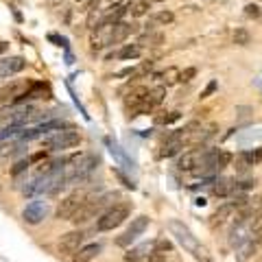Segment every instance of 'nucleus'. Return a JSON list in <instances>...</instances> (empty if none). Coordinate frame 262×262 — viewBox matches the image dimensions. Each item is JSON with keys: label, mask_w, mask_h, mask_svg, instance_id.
Returning a JSON list of instances; mask_svg holds the SVG:
<instances>
[{"label": "nucleus", "mask_w": 262, "mask_h": 262, "mask_svg": "<svg viewBox=\"0 0 262 262\" xmlns=\"http://www.w3.org/2000/svg\"><path fill=\"white\" fill-rule=\"evenodd\" d=\"M116 192H107L103 196H94V199H88L83 206L79 208V212L75 214V219H72V223L75 225H85L90 223L92 219H98L105 212V208L110 206V199H116Z\"/></svg>", "instance_id": "1"}, {"label": "nucleus", "mask_w": 262, "mask_h": 262, "mask_svg": "<svg viewBox=\"0 0 262 262\" xmlns=\"http://www.w3.org/2000/svg\"><path fill=\"white\" fill-rule=\"evenodd\" d=\"M42 144H44V149L51 153L68 151V149H75V146L81 144V136L75 129H61V131H53V134L44 136Z\"/></svg>", "instance_id": "2"}, {"label": "nucleus", "mask_w": 262, "mask_h": 262, "mask_svg": "<svg viewBox=\"0 0 262 262\" xmlns=\"http://www.w3.org/2000/svg\"><path fill=\"white\" fill-rule=\"evenodd\" d=\"M131 214V206L129 203H116V206H110L103 212L101 216L96 219V229L98 232H112V229L120 227Z\"/></svg>", "instance_id": "3"}, {"label": "nucleus", "mask_w": 262, "mask_h": 262, "mask_svg": "<svg viewBox=\"0 0 262 262\" xmlns=\"http://www.w3.org/2000/svg\"><path fill=\"white\" fill-rule=\"evenodd\" d=\"M85 201H88V194L83 190L70 192L68 196H63V199L59 201V206H57V210H55V216L59 221H72L75 214L79 212V208L83 206Z\"/></svg>", "instance_id": "4"}, {"label": "nucleus", "mask_w": 262, "mask_h": 262, "mask_svg": "<svg viewBox=\"0 0 262 262\" xmlns=\"http://www.w3.org/2000/svg\"><path fill=\"white\" fill-rule=\"evenodd\" d=\"M168 229H170V234L175 236L177 243L182 245V247H184L186 251L194 253L196 249L201 247V243L196 241V236L190 232V227H188L186 223H182L179 219H170V221H168Z\"/></svg>", "instance_id": "5"}, {"label": "nucleus", "mask_w": 262, "mask_h": 262, "mask_svg": "<svg viewBox=\"0 0 262 262\" xmlns=\"http://www.w3.org/2000/svg\"><path fill=\"white\" fill-rule=\"evenodd\" d=\"M208 155H210V149H192V151H186L182 158L177 160V168L184 170V173H194V170H199L201 166H206Z\"/></svg>", "instance_id": "6"}, {"label": "nucleus", "mask_w": 262, "mask_h": 262, "mask_svg": "<svg viewBox=\"0 0 262 262\" xmlns=\"http://www.w3.org/2000/svg\"><path fill=\"white\" fill-rule=\"evenodd\" d=\"M149 223H151L149 216H144V214H142V216H136L134 221H131V225L116 238V245H118V247H129L131 243L138 241V238H140V236L144 234V229L149 227Z\"/></svg>", "instance_id": "7"}, {"label": "nucleus", "mask_w": 262, "mask_h": 262, "mask_svg": "<svg viewBox=\"0 0 262 262\" xmlns=\"http://www.w3.org/2000/svg\"><path fill=\"white\" fill-rule=\"evenodd\" d=\"M29 88H31L29 81H11L9 85L0 88V105H15L27 94Z\"/></svg>", "instance_id": "8"}, {"label": "nucleus", "mask_w": 262, "mask_h": 262, "mask_svg": "<svg viewBox=\"0 0 262 262\" xmlns=\"http://www.w3.org/2000/svg\"><path fill=\"white\" fill-rule=\"evenodd\" d=\"M85 234L81 229H72V232H66L59 238V253H66V256H75L79 251V247H83Z\"/></svg>", "instance_id": "9"}, {"label": "nucleus", "mask_w": 262, "mask_h": 262, "mask_svg": "<svg viewBox=\"0 0 262 262\" xmlns=\"http://www.w3.org/2000/svg\"><path fill=\"white\" fill-rule=\"evenodd\" d=\"M46 214H48L46 201H31L29 206L22 210V219H24V223H29V225H39L46 219Z\"/></svg>", "instance_id": "10"}, {"label": "nucleus", "mask_w": 262, "mask_h": 262, "mask_svg": "<svg viewBox=\"0 0 262 262\" xmlns=\"http://www.w3.org/2000/svg\"><path fill=\"white\" fill-rule=\"evenodd\" d=\"M27 68L24 57H3L0 59V79H9Z\"/></svg>", "instance_id": "11"}, {"label": "nucleus", "mask_w": 262, "mask_h": 262, "mask_svg": "<svg viewBox=\"0 0 262 262\" xmlns=\"http://www.w3.org/2000/svg\"><path fill=\"white\" fill-rule=\"evenodd\" d=\"M262 243V234H251L243 245H238V251H236V258L238 262H247L251 256H256Z\"/></svg>", "instance_id": "12"}, {"label": "nucleus", "mask_w": 262, "mask_h": 262, "mask_svg": "<svg viewBox=\"0 0 262 262\" xmlns=\"http://www.w3.org/2000/svg\"><path fill=\"white\" fill-rule=\"evenodd\" d=\"M153 249H155V241L136 245V247L127 249V253H125V262H142V260H146V258L151 256Z\"/></svg>", "instance_id": "13"}, {"label": "nucleus", "mask_w": 262, "mask_h": 262, "mask_svg": "<svg viewBox=\"0 0 262 262\" xmlns=\"http://www.w3.org/2000/svg\"><path fill=\"white\" fill-rule=\"evenodd\" d=\"M210 190H212V194H214V196H219V199H225V196H229V194L236 192V179H232V177L214 179Z\"/></svg>", "instance_id": "14"}, {"label": "nucleus", "mask_w": 262, "mask_h": 262, "mask_svg": "<svg viewBox=\"0 0 262 262\" xmlns=\"http://www.w3.org/2000/svg\"><path fill=\"white\" fill-rule=\"evenodd\" d=\"M138 31V24H129V22H116L112 24V44H120L131 35V33Z\"/></svg>", "instance_id": "15"}, {"label": "nucleus", "mask_w": 262, "mask_h": 262, "mask_svg": "<svg viewBox=\"0 0 262 262\" xmlns=\"http://www.w3.org/2000/svg\"><path fill=\"white\" fill-rule=\"evenodd\" d=\"M98 253H101V245L98 243H88L83 247H79V251L72 256L75 262H92Z\"/></svg>", "instance_id": "16"}, {"label": "nucleus", "mask_w": 262, "mask_h": 262, "mask_svg": "<svg viewBox=\"0 0 262 262\" xmlns=\"http://www.w3.org/2000/svg\"><path fill=\"white\" fill-rule=\"evenodd\" d=\"M184 149V140L179 136H168L166 142L162 144V151H160V158H173L179 151Z\"/></svg>", "instance_id": "17"}, {"label": "nucleus", "mask_w": 262, "mask_h": 262, "mask_svg": "<svg viewBox=\"0 0 262 262\" xmlns=\"http://www.w3.org/2000/svg\"><path fill=\"white\" fill-rule=\"evenodd\" d=\"M236 212H238V210H236V206H234L232 201H229V203H223V206H219L216 212L212 214V225H223L225 221H229V219L236 214Z\"/></svg>", "instance_id": "18"}, {"label": "nucleus", "mask_w": 262, "mask_h": 262, "mask_svg": "<svg viewBox=\"0 0 262 262\" xmlns=\"http://www.w3.org/2000/svg\"><path fill=\"white\" fill-rule=\"evenodd\" d=\"M22 134H24V127H18V125H9L7 129H3L0 131V144H9V142H13V140H18V138H22Z\"/></svg>", "instance_id": "19"}, {"label": "nucleus", "mask_w": 262, "mask_h": 262, "mask_svg": "<svg viewBox=\"0 0 262 262\" xmlns=\"http://www.w3.org/2000/svg\"><path fill=\"white\" fill-rule=\"evenodd\" d=\"M149 9H151L149 0H134V3L127 5V11L134 15V18H142V15L149 13Z\"/></svg>", "instance_id": "20"}, {"label": "nucleus", "mask_w": 262, "mask_h": 262, "mask_svg": "<svg viewBox=\"0 0 262 262\" xmlns=\"http://www.w3.org/2000/svg\"><path fill=\"white\" fill-rule=\"evenodd\" d=\"M140 55H142V46L140 44H125L116 53L118 59H138Z\"/></svg>", "instance_id": "21"}, {"label": "nucleus", "mask_w": 262, "mask_h": 262, "mask_svg": "<svg viewBox=\"0 0 262 262\" xmlns=\"http://www.w3.org/2000/svg\"><path fill=\"white\" fill-rule=\"evenodd\" d=\"M162 42H164V35L162 33H155V31H149L138 37V44L140 46H160Z\"/></svg>", "instance_id": "22"}, {"label": "nucleus", "mask_w": 262, "mask_h": 262, "mask_svg": "<svg viewBox=\"0 0 262 262\" xmlns=\"http://www.w3.org/2000/svg\"><path fill=\"white\" fill-rule=\"evenodd\" d=\"M232 39H234L236 46H247V44H251V33L247 29H236Z\"/></svg>", "instance_id": "23"}, {"label": "nucleus", "mask_w": 262, "mask_h": 262, "mask_svg": "<svg viewBox=\"0 0 262 262\" xmlns=\"http://www.w3.org/2000/svg\"><path fill=\"white\" fill-rule=\"evenodd\" d=\"M173 20H175V13L168 11V9H162V11H158V13L153 15V22L155 24H162V27H166V24H173Z\"/></svg>", "instance_id": "24"}, {"label": "nucleus", "mask_w": 262, "mask_h": 262, "mask_svg": "<svg viewBox=\"0 0 262 262\" xmlns=\"http://www.w3.org/2000/svg\"><path fill=\"white\" fill-rule=\"evenodd\" d=\"M164 98H166V88H164V85H158V88L149 90V101H151L153 107H155V105H160Z\"/></svg>", "instance_id": "25"}, {"label": "nucleus", "mask_w": 262, "mask_h": 262, "mask_svg": "<svg viewBox=\"0 0 262 262\" xmlns=\"http://www.w3.org/2000/svg\"><path fill=\"white\" fill-rule=\"evenodd\" d=\"M158 77H160L166 85H170V83H175V81H179V70H177V68H168V70L160 72Z\"/></svg>", "instance_id": "26"}, {"label": "nucleus", "mask_w": 262, "mask_h": 262, "mask_svg": "<svg viewBox=\"0 0 262 262\" xmlns=\"http://www.w3.org/2000/svg\"><path fill=\"white\" fill-rule=\"evenodd\" d=\"M153 70V61H142L138 68H134V72H131V77H144V75H149V72Z\"/></svg>", "instance_id": "27"}, {"label": "nucleus", "mask_w": 262, "mask_h": 262, "mask_svg": "<svg viewBox=\"0 0 262 262\" xmlns=\"http://www.w3.org/2000/svg\"><path fill=\"white\" fill-rule=\"evenodd\" d=\"M166 251H173V245H170V241H166V238H158V241H155L153 253H166Z\"/></svg>", "instance_id": "28"}, {"label": "nucleus", "mask_w": 262, "mask_h": 262, "mask_svg": "<svg viewBox=\"0 0 262 262\" xmlns=\"http://www.w3.org/2000/svg\"><path fill=\"white\" fill-rule=\"evenodd\" d=\"M249 232H251V234H262V212H258V214L251 219Z\"/></svg>", "instance_id": "29"}, {"label": "nucleus", "mask_w": 262, "mask_h": 262, "mask_svg": "<svg viewBox=\"0 0 262 262\" xmlns=\"http://www.w3.org/2000/svg\"><path fill=\"white\" fill-rule=\"evenodd\" d=\"M194 77H196V70L194 68H186V70L179 72V81H182V83H190Z\"/></svg>", "instance_id": "30"}, {"label": "nucleus", "mask_w": 262, "mask_h": 262, "mask_svg": "<svg viewBox=\"0 0 262 262\" xmlns=\"http://www.w3.org/2000/svg\"><path fill=\"white\" fill-rule=\"evenodd\" d=\"M175 120H179V112H170L168 116H160L158 118L160 125H170V122H175Z\"/></svg>", "instance_id": "31"}, {"label": "nucleus", "mask_w": 262, "mask_h": 262, "mask_svg": "<svg viewBox=\"0 0 262 262\" xmlns=\"http://www.w3.org/2000/svg\"><path fill=\"white\" fill-rule=\"evenodd\" d=\"M245 13H247L249 18H262V13H260V9L256 5H247V7H245Z\"/></svg>", "instance_id": "32"}, {"label": "nucleus", "mask_w": 262, "mask_h": 262, "mask_svg": "<svg viewBox=\"0 0 262 262\" xmlns=\"http://www.w3.org/2000/svg\"><path fill=\"white\" fill-rule=\"evenodd\" d=\"M214 90H216V81H210V83L206 85V90H203V92L199 94V98H201V101H203V98H208L212 92H214Z\"/></svg>", "instance_id": "33"}, {"label": "nucleus", "mask_w": 262, "mask_h": 262, "mask_svg": "<svg viewBox=\"0 0 262 262\" xmlns=\"http://www.w3.org/2000/svg\"><path fill=\"white\" fill-rule=\"evenodd\" d=\"M249 208H253V210H258V208H262V192H260L258 196H253V199L249 201Z\"/></svg>", "instance_id": "34"}, {"label": "nucleus", "mask_w": 262, "mask_h": 262, "mask_svg": "<svg viewBox=\"0 0 262 262\" xmlns=\"http://www.w3.org/2000/svg\"><path fill=\"white\" fill-rule=\"evenodd\" d=\"M98 3H101V0H88L85 3V11L90 13V11H96L98 9Z\"/></svg>", "instance_id": "35"}, {"label": "nucleus", "mask_w": 262, "mask_h": 262, "mask_svg": "<svg viewBox=\"0 0 262 262\" xmlns=\"http://www.w3.org/2000/svg\"><path fill=\"white\" fill-rule=\"evenodd\" d=\"M7 48H9V44H7V42H0V55H3Z\"/></svg>", "instance_id": "36"}, {"label": "nucleus", "mask_w": 262, "mask_h": 262, "mask_svg": "<svg viewBox=\"0 0 262 262\" xmlns=\"http://www.w3.org/2000/svg\"><path fill=\"white\" fill-rule=\"evenodd\" d=\"M51 3H53V5H57V3H61V0H51Z\"/></svg>", "instance_id": "37"}, {"label": "nucleus", "mask_w": 262, "mask_h": 262, "mask_svg": "<svg viewBox=\"0 0 262 262\" xmlns=\"http://www.w3.org/2000/svg\"><path fill=\"white\" fill-rule=\"evenodd\" d=\"M153 3H164V0H153Z\"/></svg>", "instance_id": "38"}, {"label": "nucleus", "mask_w": 262, "mask_h": 262, "mask_svg": "<svg viewBox=\"0 0 262 262\" xmlns=\"http://www.w3.org/2000/svg\"><path fill=\"white\" fill-rule=\"evenodd\" d=\"M79 3H83V0H79Z\"/></svg>", "instance_id": "39"}, {"label": "nucleus", "mask_w": 262, "mask_h": 262, "mask_svg": "<svg viewBox=\"0 0 262 262\" xmlns=\"http://www.w3.org/2000/svg\"><path fill=\"white\" fill-rule=\"evenodd\" d=\"M162 262H166V260H162Z\"/></svg>", "instance_id": "40"}, {"label": "nucleus", "mask_w": 262, "mask_h": 262, "mask_svg": "<svg viewBox=\"0 0 262 262\" xmlns=\"http://www.w3.org/2000/svg\"><path fill=\"white\" fill-rule=\"evenodd\" d=\"M260 20H262V18H260Z\"/></svg>", "instance_id": "41"}]
</instances>
